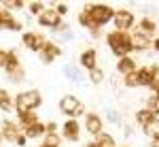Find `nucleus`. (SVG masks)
<instances>
[{"label":"nucleus","instance_id":"12","mask_svg":"<svg viewBox=\"0 0 159 147\" xmlns=\"http://www.w3.org/2000/svg\"><path fill=\"white\" fill-rule=\"evenodd\" d=\"M61 53H64V49L60 47V43L47 41V43H45V47H43V51L38 53V58H40V62H43V64H51L53 60H57Z\"/></svg>","mask_w":159,"mask_h":147},{"label":"nucleus","instance_id":"1","mask_svg":"<svg viewBox=\"0 0 159 147\" xmlns=\"http://www.w3.org/2000/svg\"><path fill=\"white\" fill-rule=\"evenodd\" d=\"M104 41H106V45H108L110 53L117 58V60H121V58H127V56H132V43H129V32H119V30H110L104 34Z\"/></svg>","mask_w":159,"mask_h":147},{"label":"nucleus","instance_id":"24","mask_svg":"<svg viewBox=\"0 0 159 147\" xmlns=\"http://www.w3.org/2000/svg\"><path fill=\"white\" fill-rule=\"evenodd\" d=\"M93 141H96V145H98V147H117L115 136L108 135V132H102V135H98Z\"/></svg>","mask_w":159,"mask_h":147},{"label":"nucleus","instance_id":"2","mask_svg":"<svg viewBox=\"0 0 159 147\" xmlns=\"http://www.w3.org/2000/svg\"><path fill=\"white\" fill-rule=\"evenodd\" d=\"M43 105V94L38 90H24L15 96V113L24 115V113H36V109Z\"/></svg>","mask_w":159,"mask_h":147},{"label":"nucleus","instance_id":"18","mask_svg":"<svg viewBox=\"0 0 159 147\" xmlns=\"http://www.w3.org/2000/svg\"><path fill=\"white\" fill-rule=\"evenodd\" d=\"M24 132V136L28 139V141H34V139H43L45 136V122H34L32 126H28L25 130H21Z\"/></svg>","mask_w":159,"mask_h":147},{"label":"nucleus","instance_id":"23","mask_svg":"<svg viewBox=\"0 0 159 147\" xmlns=\"http://www.w3.org/2000/svg\"><path fill=\"white\" fill-rule=\"evenodd\" d=\"M144 135L151 136V139H159V117H153L147 126H142Z\"/></svg>","mask_w":159,"mask_h":147},{"label":"nucleus","instance_id":"14","mask_svg":"<svg viewBox=\"0 0 159 147\" xmlns=\"http://www.w3.org/2000/svg\"><path fill=\"white\" fill-rule=\"evenodd\" d=\"M81 107V100L74 96V94H66V96L60 98V111L66 115V117H72L74 111Z\"/></svg>","mask_w":159,"mask_h":147},{"label":"nucleus","instance_id":"40","mask_svg":"<svg viewBox=\"0 0 159 147\" xmlns=\"http://www.w3.org/2000/svg\"><path fill=\"white\" fill-rule=\"evenodd\" d=\"M153 49H155V53L159 56V34H157L155 38H153Z\"/></svg>","mask_w":159,"mask_h":147},{"label":"nucleus","instance_id":"26","mask_svg":"<svg viewBox=\"0 0 159 147\" xmlns=\"http://www.w3.org/2000/svg\"><path fill=\"white\" fill-rule=\"evenodd\" d=\"M34 122H38V115L36 113H24V115H17V124H19V128L25 130L28 126H32Z\"/></svg>","mask_w":159,"mask_h":147},{"label":"nucleus","instance_id":"20","mask_svg":"<svg viewBox=\"0 0 159 147\" xmlns=\"http://www.w3.org/2000/svg\"><path fill=\"white\" fill-rule=\"evenodd\" d=\"M79 26H83L85 30H89V32L100 30V28H96V26H93L91 13H89V2H85V4H83V9H81V13H79Z\"/></svg>","mask_w":159,"mask_h":147},{"label":"nucleus","instance_id":"9","mask_svg":"<svg viewBox=\"0 0 159 147\" xmlns=\"http://www.w3.org/2000/svg\"><path fill=\"white\" fill-rule=\"evenodd\" d=\"M157 79H159V64L138 66V81H140V87H151Z\"/></svg>","mask_w":159,"mask_h":147},{"label":"nucleus","instance_id":"33","mask_svg":"<svg viewBox=\"0 0 159 147\" xmlns=\"http://www.w3.org/2000/svg\"><path fill=\"white\" fill-rule=\"evenodd\" d=\"M2 4V9H7V11H19V9H25V2L21 0H4V2H0Z\"/></svg>","mask_w":159,"mask_h":147},{"label":"nucleus","instance_id":"6","mask_svg":"<svg viewBox=\"0 0 159 147\" xmlns=\"http://www.w3.org/2000/svg\"><path fill=\"white\" fill-rule=\"evenodd\" d=\"M83 128H85V132L89 136L96 139L98 135L104 132V117L100 113H96V111H87L85 117H83Z\"/></svg>","mask_w":159,"mask_h":147},{"label":"nucleus","instance_id":"22","mask_svg":"<svg viewBox=\"0 0 159 147\" xmlns=\"http://www.w3.org/2000/svg\"><path fill=\"white\" fill-rule=\"evenodd\" d=\"M153 117H155V115H153V113H151L147 107L138 109V111H136V115H134V120H136V124H138V126H147V124L151 122Z\"/></svg>","mask_w":159,"mask_h":147},{"label":"nucleus","instance_id":"44","mask_svg":"<svg viewBox=\"0 0 159 147\" xmlns=\"http://www.w3.org/2000/svg\"><path fill=\"white\" fill-rule=\"evenodd\" d=\"M0 143H2V135H0Z\"/></svg>","mask_w":159,"mask_h":147},{"label":"nucleus","instance_id":"43","mask_svg":"<svg viewBox=\"0 0 159 147\" xmlns=\"http://www.w3.org/2000/svg\"><path fill=\"white\" fill-rule=\"evenodd\" d=\"M38 147H47V145H43V143H40V145H38Z\"/></svg>","mask_w":159,"mask_h":147},{"label":"nucleus","instance_id":"38","mask_svg":"<svg viewBox=\"0 0 159 147\" xmlns=\"http://www.w3.org/2000/svg\"><path fill=\"white\" fill-rule=\"evenodd\" d=\"M25 143H28V139H25V136H24V132H21V135H19V139L15 141V145H17V147H24Z\"/></svg>","mask_w":159,"mask_h":147},{"label":"nucleus","instance_id":"29","mask_svg":"<svg viewBox=\"0 0 159 147\" xmlns=\"http://www.w3.org/2000/svg\"><path fill=\"white\" fill-rule=\"evenodd\" d=\"M147 109L155 115V117H159V94H151V96L147 98Z\"/></svg>","mask_w":159,"mask_h":147},{"label":"nucleus","instance_id":"31","mask_svg":"<svg viewBox=\"0 0 159 147\" xmlns=\"http://www.w3.org/2000/svg\"><path fill=\"white\" fill-rule=\"evenodd\" d=\"M104 77H106V75H104V71H102L100 66H96V68H91V71H89V81H91V83H96V86H100V83L104 81Z\"/></svg>","mask_w":159,"mask_h":147},{"label":"nucleus","instance_id":"42","mask_svg":"<svg viewBox=\"0 0 159 147\" xmlns=\"http://www.w3.org/2000/svg\"><path fill=\"white\" fill-rule=\"evenodd\" d=\"M85 147H98V145H96V141H93V139H91V141H89V143H87Z\"/></svg>","mask_w":159,"mask_h":147},{"label":"nucleus","instance_id":"3","mask_svg":"<svg viewBox=\"0 0 159 147\" xmlns=\"http://www.w3.org/2000/svg\"><path fill=\"white\" fill-rule=\"evenodd\" d=\"M89 13H91V19H93V26L96 28H104L112 22V15H115V9L104 4V2H89Z\"/></svg>","mask_w":159,"mask_h":147},{"label":"nucleus","instance_id":"39","mask_svg":"<svg viewBox=\"0 0 159 147\" xmlns=\"http://www.w3.org/2000/svg\"><path fill=\"white\" fill-rule=\"evenodd\" d=\"M132 132H134V130H132V126H129V124H123V135H125V136H129Z\"/></svg>","mask_w":159,"mask_h":147},{"label":"nucleus","instance_id":"8","mask_svg":"<svg viewBox=\"0 0 159 147\" xmlns=\"http://www.w3.org/2000/svg\"><path fill=\"white\" fill-rule=\"evenodd\" d=\"M60 136L64 139V141H68V143H79V141H81V122L68 117L66 122L61 124Z\"/></svg>","mask_w":159,"mask_h":147},{"label":"nucleus","instance_id":"16","mask_svg":"<svg viewBox=\"0 0 159 147\" xmlns=\"http://www.w3.org/2000/svg\"><path fill=\"white\" fill-rule=\"evenodd\" d=\"M79 64H81L83 68H87V71L96 68V66H98V51H96V47H87L85 51H81Z\"/></svg>","mask_w":159,"mask_h":147},{"label":"nucleus","instance_id":"25","mask_svg":"<svg viewBox=\"0 0 159 147\" xmlns=\"http://www.w3.org/2000/svg\"><path fill=\"white\" fill-rule=\"evenodd\" d=\"M64 75H66L70 81H74V83H79V81H81V71H79V64H66V66H64Z\"/></svg>","mask_w":159,"mask_h":147},{"label":"nucleus","instance_id":"27","mask_svg":"<svg viewBox=\"0 0 159 147\" xmlns=\"http://www.w3.org/2000/svg\"><path fill=\"white\" fill-rule=\"evenodd\" d=\"M7 77H9L11 83L19 86V83H24V81H25V68H24V66H19V68L11 71V73H7Z\"/></svg>","mask_w":159,"mask_h":147},{"label":"nucleus","instance_id":"11","mask_svg":"<svg viewBox=\"0 0 159 147\" xmlns=\"http://www.w3.org/2000/svg\"><path fill=\"white\" fill-rule=\"evenodd\" d=\"M0 135H2V141H9V143L15 145V141L21 135V128H19V124L13 122V120H2L0 122Z\"/></svg>","mask_w":159,"mask_h":147},{"label":"nucleus","instance_id":"21","mask_svg":"<svg viewBox=\"0 0 159 147\" xmlns=\"http://www.w3.org/2000/svg\"><path fill=\"white\" fill-rule=\"evenodd\" d=\"M7 66H4V71L7 73H11V71H15V68H19L21 66V60H19V53L15 51V49H7Z\"/></svg>","mask_w":159,"mask_h":147},{"label":"nucleus","instance_id":"13","mask_svg":"<svg viewBox=\"0 0 159 147\" xmlns=\"http://www.w3.org/2000/svg\"><path fill=\"white\" fill-rule=\"evenodd\" d=\"M129 43H132V49L134 51H148L153 47V38L138 32V30H132L129 32Z\"/></svg>","mask_w":159,"mask_h":147},{"label":"nucleus","instance_id":"41","mask_svg":"<svg viewBox=\"0 0 159 147\" xmlns=\"http://www.w3.org/2000/svg\"><path fill=\"white\" fill-rule=\"evenodd\" d=\"M151 147H159V139H151Z\"/></svg>","mask_w":159,"mask_h":147},{"label":"nucleus","instance_id":"37","mask_svg":"<svg viewBox=\"0 0 159 147\" xmlns=\"http://www.w3.org/2000/svg\"><path fill=\"white\" fill-rule=\"evenodd\" d=\"M47 132H57V124L55 122H47L45 124V135Z\"/></svg>","mask_w":159,"mask_h":147},{"label":"nucleus","instance_id":"10","mask_svg":"<svg viewBox=\"0 0 159 147\" xmlns=\"http://www.w3.org/2000/svg\"><path fill=\"white\" fill-rule=\"evenodd\" d=\"M21 28H24V24L11 11H7V9L0 7V30L2 32H19Z\"/></svg>","mask_w":159,"mask_h":147},{"label":"nucleus","instance_id":"35","mask_svg":"<svg viewBox=\"0 0 159 147\" xmlns=\"http://www.w3.org/2000/svg\"><path fill=\"white\" fill-rule=\"evenodd\" d=\"M53 9L57 11L60 17H64V15H68V2H55V4H53Z\"/></svg>","mask_w":159,"mask_h":147},{"label":"nucleus","instance_id":"4","mask_svg":"<svg viewBox=\"0 0 159 147\" xmlns=\"http://www.w3.org/2000/svg\"><path fill=\"white\" fill-rule=\"evenodd\" d=\"M136 15L129 9H115V15H112V26L115 30L119 32H132L136 28Z\"/></svg>","mask_w":159,"mask_h":147},{"label":"nucleus","instance_id":"19","mask_svg":"<svg viewBox=\"0 0 159 147\" xmlns=\"http://www.w3.org/2000/svg\"><path fill=\"white\" fill-rule=\"evenodd\" d=\"M0 111L2 113H13L15 111V96H11L9 90L0 87Z\"/></svg>","mask_w":159,"mask_h":147},{"label":"nucleus","instance_id":"28","mask_svg":"<svg viewBox=\"0 0 159 147\" xmlns=\"http://www.w3.org/2000/svg\"><path fill=\"white\" fill-rule=\"evenodd\" d=\"M43 145H47V147H61L60 132H47V135L43 136Z\"/></svg>","mask_w":159,"mask_h":147},{"label":"nucleus","instance_id":"30","mask_svg":"<svg viewBox=\"0 0 159 147\" xmlns=\"http://www.w3.org/2000/svg\"><path fill=\"white\" fill-rule=\"evenodd\" d=\"M106 122L112 124V126H123V117L119 111L115 109H106Z\"/></svg>","mask_w":159,"mask_h":147},{"label":"nucleus","instance_id":"5","mask_svg":"<svg viewBox=\"0 0 159 147\" xmlns=\"http://www.w3.org/2000/svg\"><path fill=\"white\" fill-rule=\"evenodd\" d=\"M47 41L49 38L45 37V32H38V30H28V32L21 34V45L28 51H34V53H40Z\"/></svg>","mask_w":159,"mask_h":147},{"label":"nucleus","instance_id":"34","mask_svg":"<svg viewBox=\"0 0 159 147\" xmlns=\"http://www.w3.org/2000/svg\"><path fill=\"white\" fill-rule=\"evenodd\" d=\"M25 7H28V11L32 13V15H36V17L47 9V4H45V2H36V0H34V2H28Z\"/></svg>","mask_w":159,"mask_h":147},{"label":"nucleus","instance_id":"32","mask_svg":"<svg viewBox=\"0 0 159 147\" xmlns=\"http://www.w3.org/2000/svg\"><path fill=\"white\" fill-rule=\"evenodd\" d=\"M123 86L129 87V90H134V87H140V81H138V71L136 73H129L123 77Z\"/></svg>","mask_w":159,"mask_h":147},{"label":"nucleus","instance_id":"15","mask_svg":"<svg viewBox=\"0 0 159 147\" xmlns=\"http://www.w3.org/2000/svg\"><path fill=\"white\" fill-rule=\"evenodd\" d=\"M134 30H138V32H142V34H147V37L155 38V32H157V22L153 19V17H148V15H144V17H140L138 22H136V28Z\"/></svg>","mask_w":159,"mask_h":147},{"label":"nucleus","instance_id":"17","mask_svg":"<svg viewBox=\"0 0 159 147\" xmlns=\"http://www.w3.org/2000/svg\"><path fill=\"white\" fill-rule=\"evenodd\" d=\"M117 73L121 75V77H125V75L129 73H136L138 71V62L132 58V56H127V58H121V60H117Z\"/></svg>","mask_w":159,"mask_h":147},{"label":"nucleus","instance_id":"7","mask_svg":"<svg viewBox=\"0 0 159 147\" xmlns=\"http://www.w3.org/2000/svg\"><path fill=\"white\" fill-rule=\"evenodd\" d=\"M36 22H38L40 28H49V30H53V32H57L60 26L64 24V17H60L57 11H55L53 7H47V9L36 17Z\"/></svg>","mask_w":159,"mask_h":147},{"label":"nucleus","instance_id":"36","mask_svg":"<svg viewBox=\"0 0 159 147\" xmlns=\"http://www.w3.org/2000/svg\"><path fill=\"white\" fill-rule=\"evenodd\" d=\"M7 56H9V53H7V49L0 47V68H4V66H7Z\"/></svg>","mask_w":159,"mask_h":147}]
</instances>
